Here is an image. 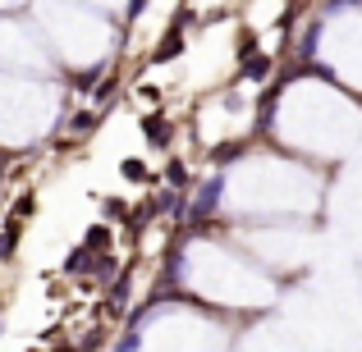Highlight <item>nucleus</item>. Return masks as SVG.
Listing matches in <instances>:
<instances>
[{
	"label": "nucleus",
	"mask_w": 362,
	"mask_h": 352,
	"mask_svg": "<svg viewBox=\"0 0 362 352\" xmlns=\"http://www.w3.org/2000/svg\"><path fill=\"white\" fill-rule=\"evenodd\" d=\"M14 243H18V220H9V224H5V233H0V256L14 252Z\"/></svg>",
	"instance_id": "7ed1b4c3"
},
{
	"label": "nucleus",
	"mask_w": 362,
	"mask_h": 352,
	"mask_svg": "<svg viewBox=\"0 0 362 352\" xmlns=\"http://www.w3.org/2000/svg\"><path fill=\"white\" fill-rule=\"evenodd\" d=\"M266 69H271L266 60H252V64H247V78H266Z\"/></svg>",
	"instance_id": "1a4fd4ad"
},
{
	"label": "nucleus",
	"mask_w": 362,
	"mask_h": 352,
	"mask_svg": "<svg viewBox=\"0 0 362 352\" xmlns=\"http://www.w3.org/2000/svg\"><path fill=\"white\" fill-rule=\"evenodd\" d=\"M142 128H147V138H151V142H165V138H170V123L160 119V115H156V119H147Z\"/></svg>",
	"instance_id": "f03ea898"
},
{
	"label": "nucleus",
	"mask_w": 362,
	"mask_h": 352,
	"mask_svg": "<svg viewBox=\"0 0 362 352\" xmlns=\"http://www.w3.org/2000/svg\"><path fill=\"white\" fill-rule=\"evenodd\" d=\"M216 202H221V178H211V183L202 188V197H197V215H202V211H211Z\"/></svg>",
	"instance_id": "f257e3e1"
},
{
	"label": "nucleus",
	"mask_w": 362,
	"mask_h": 352,
	"mask_svg": "<svg viewBox=\"0 0 362 352\" xmlns=\"http://www.w3.org/2000/svg\"><path fill=\"white\" fill-rule=\"evenodd\" d=\"M60 352H69V348H60Z\"/></svg>",
	"instance_id": "9d476101"
},
{
	"label": "nucleus",
	"mask_w": 362,
	"mask_h": 352,
	"mask_svg": "<svg viewBox=\"0 0 362 352\" xmlns=\"http://www.w3.org/2000/svg\"><path fill=\"white\" fill-rule=\"evenodd\" d=\"M124 178H142V174H147V169H142V160H124Z\"/></svg>",
	"instance_id": "6e6552de"
},
{
	"label": "nucleus",
	"mask_w": 362,
	"mask_h": 352,
	"mask_svg": "<svg viewBox=\"0 0 362 352\" xmlns=\"http://www.w3.org/2000/svg\"><path fill=\"white\" fill-rule=\"evenodd\" d=\"M106 243H110V229H106V224H97V229L88 233V243H83V247H88V252H97V247H106Z\"/></svg>",
	"instance_id": "20e7f679"
},
{
	"label": "nucleus",
	"mask_w": 362,
	"mask_h": 352,
	"mask_svg": "<svg viewBox=\"0 0 362 352\" xmlns=\"http://www.w3.org/2000/svg\"><path fill=\"white\" fill-rule=\"evenodd\" d=\"M115 256H97V279H115Z\"/></svg>",
	"instance_id": "39448f33"
},
{
	"label": "nucleus",
	"mask_w": 362,
	"mask_h": 352,
	"mask_svg": "<svg viewBox=\"0 0 362 352\" xmlns=\"http://www.w3.org/2000/svg\"><path fill=\"white\" fill-rule=\"evenodd\" d=\"M23 215H33V193H28V197H18V202H14L9 220H23Z\"/></svg>",
	"instance_id": "423d86ee"
},
{
	"label": "nucleus",
	"mask_w": 362,
	"mask_h": 352,
	"mask_svg": "<svg viewBox=\"0 0 362 352\" xmlns=\"http://www.w3.org/2000/svg\"><path fill=\"white\" fill-rule=\"evenodd\" d=\"M124 298H129V279H119V284H115V293H110V307L119 311V307H124Z\"/></svg>",
	"instance_id": "0eeeda50"
}]
</instances>
